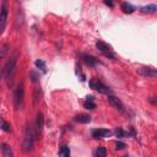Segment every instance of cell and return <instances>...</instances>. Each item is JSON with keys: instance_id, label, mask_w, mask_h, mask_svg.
I'll list each match as a JSON object with an SVG mask.
<instances>
[{"instance_id": "44dd1931", "label": "cell", "mask_w": 157, "mask_h": 157, "mask_svg": "<svg viewBox=\"0 0 157 157\" xmlns=\"http://www.w3.org/2000/svg\"><path fill=\"white\" fill-rule=\"evenodd\" d=\"M115 136H117L118 139H123V137H125V136H129V132H126V131L123 130L121 128H117V129H115Z\"/></svg>"}, {"instance_id": "7402d4cb", "label": "cell", "mask_w": 157, "mask_h": 157, "mask_svg": "<svg viewBox=\"0 0 157 157\" xmlns=\"http://www.w3.org/2000/svg\"><path fill=\"white\" fill-rule=\"evenodd\" d=\"M96 153H97V156H98V157H105V156H107V150H105V147L101 146V147H98V148H97Z\"/></svg>"}, {"instance_id": "5bb4252c", "label": "cell", "mask_w": 157, "mask_h": 157, "mask_svg": "<svg viewBox=\"0 0 157 157\" xmlns=\"http://www.w3.org/2000/svg\"><path fill=\"white\" fill-rule=\"evenodd\" d=\"M120 9H121V11H123L124 13H129V15L135 11V6H132L130 2H121Z\"/></svg>"}, {"instance_id": "7a4b0ae2", "label": "cell", "mask_w": 157, "mask_h": 157, "mask_svg": "<svg viewBox=\"0 0 157 157\" xmlns=\"http://www.w3.org/2000/svg\"><path fill=\"white\" fill-rule=\"evenodd\" d=\"M36 134H34V129L32 125H27L26 130H25V137H23V142H22V151L23 152H29L32 151L33 146H34V141H36Z\"/></svg>"}, {"instance_id": "30bf717a", "label": "cell", "mask_w": 157, "mask_h": 157, "mask_svg": "<svg viewBox=\"0 0 157 157\" xmlns=\"http://www.w3.org/2000/svg\"><path fill=\"white\" fill-rule=\"evenodd\" d=\"M91 134H92V137H94V139H103L105 136H109L112 134V131L108 129H93L91 131Z\"/></svg>"}, {"instance_id": "d4e9b609", "label": "cell", "mask_w": 157, "mask_h": 157, "mask_svg": "<svg viewBox=\"0 0 157 157\" xmlns=\"http://www.w3.org/2000/svg\"><path fill=\"white\" fill-rule=\"evenodd\" d=\"M29 76H31V80H32V82H36V81H38V78H39V75H37L34 71H31Z\"/></svg>"}, {"instance_id": "277c9868", "label": "cell", "mask_w": 157, "mask_h": 157, "mask_svg": "<svg viewBox=\"0 0 157 157\" xmlns=\"http://www.w3.org/2000/svg\"><path fill=\"white\" fill-rule=\"evenodd\" d=\"M23 97H25V86H23V83H20L16 87L15 92H13V105H15V109H20L22 107Z\"/></svg>"}, {"instance_id": "484cf974", "label": "cell", "mask_w": 157, "mask_h": 157, "mask_svg": "<svg viewBox=\"0 0 157 157\" xmlns=\"http://www.w3.org/2000/svg\"><path fill=\"white\" fill-rule=\"evenodd\" d=\"M104 4H105V5H108V6H110V7H113V5H114L112 1H104Z\"/></svg>"}, {"instance_id": "e0dca14e", "label": "cell", "mask_w": 157, "mask_h": 157, "mask_svg": "<svg viewBox=\"0 0 157 157\" xmlns=\"http://www.w3.org/2000/svg\"><path fill=\"white\" fill-rule=\"evenodd\" d=\"M156 10H157V6L155 4H150V5L141 7V12H144V13H155Z\"/></svg>"}, {"instance_id": "603a6c76", "label": "cell", "mask_w": 157, "mask_h": 157, "mask_svg": "<svg viewBox=\"0 0 157 157\" xmlns=\"http://www.w3.org/2000/svg\"><path fill=\"white\" fill-rule=\"evenodd\" d=\"M7 48H9V45L5 43V44H2L1 47H0V60L4 58V55L7 53Z\"/></svg>"}, {"instance_id": "7c38bea8", "label": "cell", "mask_w": 157, "mask_h": 157, "mask_svg": "<svg viewBox=\"0 0 157 157\" xmlns=\"http://www.w3.org/2000/svg\"><path fill=\"white\" fill-rule=\"evenodd\" d=\"M82 60L88 65V66H94L97 64V59L91 55V54H87V53H83L82 54Z\"/></svg>"}, {"instance_id": "9c48e42d", "label": "cell", "mask_w": 157, "mask_h": 157, "mask_svg": "<svg viewBox=\"0 0 157 157\" xmlns=\"http://www.w3.org/2000/svg\"><path fill=\"white\" fill-rule=\"evenodd\" d=\"M139 74H141L142 76H147V77H156L157 76V71L155 67L151 66H141L137 69Z\"/></svg>"}, {"instance_id": "2e32d148", "label": "cell", "mask_w": 157, "mask_h": 157, "mask_svg": "<svg viewBox=\"0 0 157 157\" xmlns=\"http://www.w3.org/2000/svg\"><path fill=\"white\" fill-rule=\"evenodd\" d=\"M75 121L81 123V124H87L91 121V115L88 114H78L75 117Z\"/></svg>"}, {"instance_id": "9a60e30c", "label": "cell", "mask_w": 157, "mask_h": 157, "mask_svg": "<svg viewBox=\"0 0 157 157\" xmlns=\"http://www.w3.org/2000/svg\"><path fill=\"white\" fill-rule=\"evenodd\" d=\"M83 107H85L86 109H90V110L94 109V108H96L94 98H93L92 96H87V97H86V101H85V103H83Z\"/></svg>"}, {"instance_id": "3957f363", "label": "cell", "mask_w": 157, "mask_h": 157, "mask_svg": "<svg viewBox=\"0 0 157 157\" xmlns=\"http://www.w3.org/2000/svg\"><path fill=\"white\" fill-rule=\"evenodd\" d=\"M90 87L92 90L99 92V93H104V94H112L113 93L112 90L108 86H105L99 78H96V77H93V78L90 80Z\"/></svg>"}, {"instance_id": "8992f818", "label": "cell", "mask_w": 157, "mask_h": 157, "mask_svg": "<svg viewBox=\"0 0 157 157\" xmlns=\"http://www.w3.org/2000/svg\"><path fill=\"white\" fill-rule=\"evenodd\" d=\"M96 48L103 54V55H105V56H108V58H110V59H114L115 56H114V53H113V49H112V47L108 44V43H105V42H103V40H97L96 42Z\"/></svg>"}, {"instance_id": "8fae6325", "label": "cell", "mask_w": 157, "mask_h": 157, "mask_svg": "<svg viewBox=\"0 0 157 157\" xmlns=\"http://www.w3.org/2000/svg\"><path fill=\"white\" fill-rule=\"evenodd\" d=\"M0 150H1L2 157H15L11 146L7 145L6 142H1V144H0Z\"/></svg>"}, {"instance_id": "cb8c5ba5", "label": "cell", "mask_w": 157, "mask_h": 157, "mask_svg": "<svg viewBox=\"0 0 157 157\" xmlns=\"http://www.w3.org/2000/svg\"><path fill=\"white\" fill-rule=\"evenodd\" d=\"M126 147V144L125 142H123V141H117L115 142V148L117 150H124Z\"/></svg>"}, {"instance_id": "6da1fadb", "label": "cell", "mask_w": 157, "mask_h": 157, "mask_svg": "<svg viewBox=\"0 0 157 157\" xmlns=\"http://www.w3.org/2000/svg\"><path fill=\"white\" fill-rule=\"evenodd\" d=\"M17 59H18V53L15 50L10 55V58L7 59L6 64L2 67V75H4V78H5V81H6L9 87H11L12 83H13V76H15V72H16Z\"/></svg>"}, {"instance_id": "5b68a950", "label": "cell", "mask_w": 157, "mask_h": 157, "mask_svg": "<svg viewBox=\"0 0 157 157\" xmlns=\"http://www.w3.org/2000/svg\"><path fill=\"white\" fill-rule=\"evenodd\" d=\"M7 15H9V4L6 0H4L0 6V34H2V32L5 31L7 23Z\"/></svg>"}, {"instance_id": "4316f807", "label": "cell", "mask_w": 157, "mask_h": 157, "mask_svg": "<svg viewBox=\"0 0 157 157\" xmlns=\"http://www.w3.org/2000/svg\"><path fill=\"white\" fill-rule=\"evenodd\" d=\"M1 72H2V70H1V67H0V76H1Z\"/></svg>"}, {"instance_id": "ffe728a7", "label": "cell", "mask_w": 157, "mask_h": 157, "mask_svg": "<svg viewBox=\"0 0 157 157\" xmlns=\"http://www.w3.org/2000/svg\"><path fill=\"white\" fill-rule=\"evenodd\" d=\"M40 97V90H39V87H36L34 88V92H33V104L36 105V104H38V102H39V98Z\"/></svg>"}, {"instance_id": "ac0fdd59", "label": "cell", "mask_w": 157, "mask_h": 157, "mask_svg": "<svg viewBox=\"0 0 157 157\" xmlns=\"http://www.w3.org/2000/svg\"><path fill=\"white\" fill-rule=\"evenodd\" d=\"M0 129L2 130V131H5V132H10L11 131V125L0 115Z\"/></svg>"}, {"instance_id": "4fadbf2b", "label": "cell", "mask_w": 157, "mask_h": 157, "mask_svg": "<svg viewBox=\"0 0 157 157\" xmlns=\"http://www.w3.org/2000/svg\"><path fill=\"white\" fill-rule=\"evenodd\" d=\"M58 156L59 157H70V148L67 145H60L59 151H58Z\"/></svg>"}, {"instance_id": "d6986e66", "label": "cell", "mask_w": 157, "mask_h": 157, "mask_svg": "<svg viewBox=\"0 0 157 157\" xmlns=\"http://www.w3.org/2000/svg\"><path fill=\"white\" fill-rule=\"evenodd\" d=\"M34 65H36L38 69H40L43 72H47V65H45V63H44L42 59H37V60L34 61Z\"/></svg>"}, {"instance_id": "ba28073f", "label": "cell", "mask_w": 157, "mask_h": 157, "mask_svg": "<svg viewBox=\"0 0 157 157\" xmlns=\"http://www.w3.org/2000/svg\"><path fill=\"white\" fill-rule=\"evenodd\" d=\"M108 102H109V104H110L113 108H115L117 110H119V112H121V113L125 112L123 102H121L118 97H115L114 94H108Z\"/></svg>"}, {"instance_id": "52a82bcc", "label": "cell", "mask_w": 157, "mask_h": 157, "mask_svg": "<svg viewBox=\"0 0 157 157\" xmlns=\"http://www.w3.org/2000/svg\"><path fill=\"white\" fill-rule=\"evenodd\" d=\"M43 126H44V115L42 112H38L37 113V117H36V121H34V134H36V137L39 139L40 134H42V130H43Z\"/></svg>"}]
</instances>
